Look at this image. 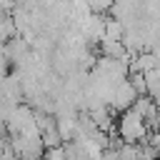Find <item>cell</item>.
<instances>
[{
    "instance_id": "7a4b0ae2",
    "label": "cell",
    "mask_w": 160,
    "mask_h": 160,
    "mask_svg": "<svg viewBox=\"0 0 160 160\" xmlns=\"http://www.w3.org/2000/svg\"><path fill=\"white\" fill-rule=\"evenodd\" d=\"M138 95H140V92L135 90V85L130 82V78H125V80H120V82H118L115 95H112V100H110V108H112L115 112H122V110H128V108H132V105H135Z\"/></svg>"
},
{
    "instance_id": "277c9868",
    "label": "cell",
    "mask_w": 160,
    "mask_h": 160,
    "mask_svg": "<svg viewBox=\"0 0 160 160\" xmlns=\"http://www.w3.org/2000/svg\"><path fill=\"white\" fill-rule=\"evenodd\" d=\"M105 38L110 40H122L125 38V22L120 18H108L105 20Z\"/></svg>"
},
{
    "instance_id": "3957f363",
    "label": "cell",
    "mask_w": 160,
    "mask_h": 160,
    "mask_svg": "<svg viewBox=\"0 0 160 160\" xmlns=\"http://www.w3.org/2000/svg\"><path fill=\"white\" fill-rule=\"evenodd\" d=\"M105 20L108 18H102V12H90L85 18V22L80 25L82 38L88 42H102V38H105Z\"/></svg>"
},
{
    "instance_id": "8992f818",
    "label": "cell",
    "mask_w": 160,
    "mask_h": 160,
    "mask_svg": "<svg viewBox=\"0 0 160 160\" xmlns=\"http://www.w3.org/2000/svg\"><path fill=\"white\" fill-rule=\"evenodd\" d=\"M45 158H50V160H65L68 158L65 145H50V148H45Z\"/></svg>"
},
{
    "instance_id": "6da1fadb",
    "label": "cell",
    "mask_w": 160,
    "mask_h": 160,
    "mask_svg": "<svg viewBox=\"0 0 160 160\" xmlns=\"http://www.w3.org/2000/svg\"><path fill=\"white\" fill-rule=\"evenodd\" d=\"M118 132H120V138H122V140H128V142H145V138H148L150 128H148V120H145V115H142L140 110L128 108V110H122V112H120Z\"/></svg>"
},
{
    "instance_id": "5b68a950",
    "label": "cell",
    "mask_w": 160,
    "mask_h": 160,
    "mask_svg": "<svg viewBox=\"0 0 160 160\" xmlns=\"http://www.w3.org/2000/svg\"><path fill=\"white\" fill-rule=\"evenodd\" d=\"M145 78H148V90L150 95L160 90V65H155L152 70H145Z\"/></svg>"
},
{
    "instance_id": "52a82bcc",
    "label": "cell",
    "mask_w": 160,
    "mask_h": 160,
    "mask_svg": "<svg viewBox=\"0 0 160 160\" xmlns=\"http://www.w3.org/2000/svg\"><path fill=\"white\" fill-rule=\"evenodd\" d=\"M88 2H90L92 12H108V10H112V5H115V0H88Z\"/></svg>"
}]
</instances>
